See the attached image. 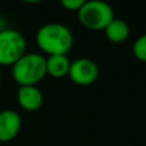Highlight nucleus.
<instances>
[{"instance_id": "nucleus-1", "label": "nucleus", "mask_w": 146, "mask_h": 146, "mask_svg": "<svg viewBox=\"0 0 146 146\" xmlns=\"http://www.w3.org/2000/svg\"><path fill=\"white\" fill-rule=\"evenodd\" d=\"M73 33L63 23H46L36 33V44L42 53L50 55H67L73 48Z\"/></svg>"}, {"instance_id": "nucleus-2", "label": "nucleus", "mask_w": 146, "mask_h": 146, "mask_svg": "<svg viewBox=\"0 0 146 146\" xmlns=\"http://www.w3.org/2000/svg\"><path fill=\"white\" fill-rule=\"evenodd\" d=\"M46 76V58L38 53H26L12 66V77L18 86H37Z\"/></svg>"}, {"instance_id": "nucleus-3", "label": "nucleus", "mask_w": 146, "mask_h": 146, "mask_svg": "<svg viewBox=\"0 0 146 146\" xmlns=\"http://www.w3.org/2000/svg\"><path fill=\"white\" fill-rule=\"evenodd\" d=\"M77 14L80 23L90 31H104L115 18L111 5L101 0L85 1Z\"/></svg>"}, {"instance_id": "nucleus-4", "label": "nucleus", "mask_w": 146, "mask_h": 146, "mask_svg": "<svg viewBox=\"0 0 146 146\" xmlns=\"http://www.w3.org/2000/svg\"><path fill=\"white\" fill-rule=\"evenodd\" d=\"M26 53L27 41L19 31L13 28L0 31V66L12 67Z\"/></svg>"}, {"instance_id": "nucleus-5", "label": "nucleus", "mask_w": 146, "mask_h": 146, "mask_svg": "<svg viewBox=\"0 0 146 146\" xmlns=\"http://www.w3.org/2000/svg\"><path fill=\"white\" fill-rule=\"evenodd\" d=\"M100 69L96 62L90 58H77L71 62L68 77L77 86H91L98 81Z\"/></svg>"}, {"instance_id": "nucleus-6", "label": "nucleus", "mask_w": 146, "mask_h": 146, "mask_svg": "<svg viewBox=\"0 0 146 146\" xmlns=\"http://www.w3.org/2000/svg\"><path fill=\"white\" fill-rule=\"evenodd\" d=\"M22 128V118L13 109L0 111V142L13 141Z\"/></svg>"}, {"instance_id": "nucleus-7", "label": "nucleus", "mask_w": 146, "mask_h": 146, "mask_svg": "<svg viewBox=\"0 0 146 146\" xmlns=\"http://www.w3.org/2000/svg\"><path fill=\"white\" fill-rule=\"evenodd\" d=\"M17 103L23 110L36 111L44 104V94L37 86H19L17 90Z\"/></svg>"}, {"instance_id": "nucleus-8", "label": "nucleus", "mask_w": 146, "mask_h": 146, "mask_svg": "<svg viewBox=\"0 0 146 146\" xmlns=\"http://www.w3.org/2000/svg\"><path fill=\"white\" fill-rule=\"evenodd\" d=\"M106 38L113 44H123L127 41L131 33L128 23L121 18H114L104 30Z\"/></svg>"}, {"instance_id": "nucleus-9", "label": "nucleus", "mask_w": 146, "mask_h": 146, "mask_svg": "<svg viewBox=\"0 0 146 146\" xmlns=\"http://www.w3.org/2000/svg\"><path fill=\"white\" fill-rule=\"evenodd\" d=\"M71 60L68 55H50L46 58V74L53 78H63L68 76Z\"/></svg>"}, {"instance_id": "nucleus-10", "label": "nucleus", "mask_w": 146, "mask_h": 146, "mask_svg": "<svg viewBox=\"0 0 146 146\" xmlns=\"http://www.w3.org/2000/svg\"><path fill=\"white\" fill-rule=\"evenodd\" d=\"M132 53L137 60L146 63V33L135 40L133 45H132Z\"/></svg>"}, {"instance_id": "nucleus-11", "label": "nucleus", "mask_w": 146, "mask_h": 146, "mask_svg": "<svg viewBox=\"0 0 146 146\" xmlns=\"http://www.w3.org/2000/svg\"><path fill=\"white\" fill-rule=\"evenodd\" d=\"M83 3H85L83 0H63L62 7L66 10H69V12H78L83 5Z\"/></svg>"}, {"instance_id": "nucleus-12", "label": "nucleus", "mask_w": 146, "mask_h": 146, "mask_svg": "<svg viewBox=\"0 0 146 146\" xmlns=\"http://www.w3.org/2000/svg\"><path fill=\"white\" fill-rule=\"evenodd\" d=\"M0 83H1V73H0Z\"/></svg>"}]
</instances>
